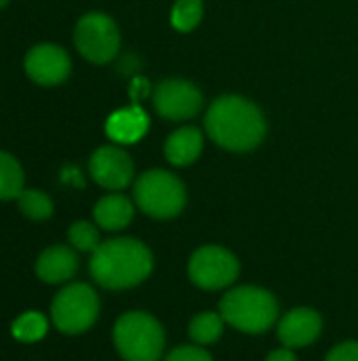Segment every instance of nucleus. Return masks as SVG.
I'll return each instance as SVG.
<instances>
[{
	"mask_svg": "<svg viewBox=\"0 0 358 361\" xmlns=\"http://www.w3.org/2000/svg\"><path fill=\"white\" fill-rule=\"evenodd\" d=\"M23 192V169L19 161L0 150V201L17 199Z\"/></svg>",
	"mask_w": 358,
	"mask_h": 361,
	"instance_id": "18",
	"label": "nucleus"
},
{
	"mask_svg": "<svg viewBox=\"0 0 358 361\" xmlns=\"http://www.w3.org/2000/svg\"><path fill=\"white\" fill-rule=\"evenodd\" d=\"M219 313L228 326L245 334H264L279 317V302L264 288L241 286L219 300Z\"/></svg>",
	"mask_w": 358,
	"mask_h": 361,
	"instance_id": "3",
	"label": "nucleus"
},
{
	"mask_svg": "<svg viewBox=\"0 0 358 361\" xmlns=\"http://www.w3.org/2000/svg\"><path fill=\"white\" fill-rule=\"evenodd\" d=\"M91 178L106 190H122L133 180V161L118 146H101L89 161Z\"/></svg>",
	"mask_w": 358,
	"mask_h": 361,
	"instance_id": "11",
	"label": "nucleus"
},
{
	"mask_svg": "<svg viewBox=\"0 0 358 361\" xmlns=\"http://www.w3.org/2000/svg\"><path fill=\"white\" fill-rule=\"evenodd\" d=\"M266 361H298L295 357V353L291 351V349H287V347H283V349H276V351H272Z\"/></svg>",
	"mask_w": 358,
	"mask_h": 361,
	"instance_id": "25",
	"label": "nucleus"
},
{
	"mask_svg": "<svg viewBox=\"0 0 358 361\" xmlns=\"http://www.w3.org/2000/svg\"><path fill=\"white\" fill-rule=\"evenodd\" d=\"M46 330H49V322L42 313L38 311H25L21 313L13 326H11V332L17 341L21 343H36L40 338L46 336Z\"/></svg>",
	"mask_w": 358,
	"mask_h": 361,
	"instance_id": "20",
	"label": "nucleus"
},
{
	"mask_svg": "<svg viewBox=\"0 0 358 361\" xmlns=\"http://www.w3.org/2000/svg\"><path fill=\"white\" fill-rule=\"evenodd\" d=\"M203 0H177L171 11V23L179 32H190L200 23Z\"/></svg>",
	"mask_w": 358,
	"mask_h": 361,
	"instance_id": "21",
	"label": "nucleus"
},
{
	"mask_svg": "<svg viewBox=\"0 0 358 361\" xmlns=\"http://www.w3.org/2000/svg\"><path fill=\"white\" fill-rule=\"evenodd\" d=\"M148 131V116L139 106L114 112L106 123V133L118 144H135Z\"/></svg>",
	"mask_w": 358,
	"mask_h": 361,
	"instance_id": "14",
	"label": "nucleus"
},
{
	"mask_svg": "<svg viewBox=\"0 0 358 361\" xmlns=\"http://www.w3.org/2000/svg\"><path fill=\"white\" fill-rule=\"evenodd\" d=\"M224 317L222 313H213V311H205L198 313L192 322H190V338L194 341V345H213L215 341H219L222 332H224Z\"/></svg>",
	"mask_w": 358,
	"mask_h": 361,
	"instance_id": "17",
	"label": "nucleus"
},
{
	"mask_svg": "<svg viewBox=\"0 0 358 361\" xmlns=\"http://www.w3.org/2000/svg\"><path fill=\"white\" fill-rule=\"evenodd\" d=\"M205 127L215 144L232 152H249L266 135L260 108L238 95L217 97L207 110Z\"/></svg>",
	"mask_w": 358,
	"mask_h": 361,
	"instance_id": "2",
	"label": "nucleus"
},
{
	"mask_svg": "<svg viewBox=\"0 0 358 361\" xmlns=\"http://www.w3.org/2000/svg\"><path fill=\"white\" fill-rule=\"evenodd\" d=\"M154 269V256L137 239L116 237L103 241L89 262L91 277L106 290H129L143 283Z\"/></svg>",
	"mask_w": 358,
	"mask_h": 361,
	"instance_id": "1",
	"label": "nucleus"
},
{
	"mask_svg": "<svg viewBox=\"0 0 358 361\" xmlns=\"http://www.w3.org/2000/svg\"><path fill=\"white\" fill-rule=\"evenodd\" d=\"M133 214H135V207H133V201L127 199L124 195H108V197H101L93 209V218H95V224L103 231H122L124 226L131 224L133 220Z\"/></svg>",
	"mask_w": 358,
	"mask_h": 361,
	"instance_id": "15",
	"label": "nucleus"
},
{
	"mask_svg": "<svg viewBox=\"0 0 358 361\" xmlns=\"http://www.w3.org/2000/svg\"><path fill=\"white\" fill-rule=\"evenodd\" d=\"M97 317L99 296L89 283H68L51 302V322L61 334L68 336L91 330Z\"/></svg>",
	"mask_w": 358,
	"mask_h": 361,
	"instance_id": "6",
	"label": "nucleus"
},
{
	"mask_svg": "<svg viewBox=\"0 0 358 361\" xmlns=\"http://www.w3.org/2000/svg\"><path fill=\"white\" fill-rule=\"evenodd\" d=\"M68 241H70V245L74 250H78V252H91V254L101 245L97 226L91 224V222H84V220H78V222H74L70 226Z\"/></svg>",
	"mask_w": 358,
	"mask_h": 361,
	"instance_id": "22",
	"label": "nucleus"
},
{
	"mask_svg": "<svg viewBox=\"0 0 358 361\" xmlns=\"http://www.w3.org/2000/svg\"><path fill=\"white\" fill-rule=\"evenodd\" d=\"M17 205H19V212L34 222H42L53 216L51 197L36 188H23V192L17 197Z\"/></svg>",
	"mask_w": 358,
	"mask_h": 361,
	"instance_id": "19",
	"label": "nucleus"
},
{
	"mask_svg": "<svg viewBox=\"0 0 358 361\" xmlns=\"http://www.w3.org/2000/svg\"><path fill=\"white\" fill-rule=\"evenodd\" d=\"M137 207L156 220L175 218L186 205V188L177 176L165 169H150L141 173L133 186Z\"/></svg>",
	"mask_w": 358,
	"mask_h": 361,
	"instance_id": "5",
	"label": "nucleus"
},
{
	"mask_svg": "<svg viewBox=\"0 0 358 361\" xmlns=\"http://www.w3.org/2000/svg\"><path fill=\"white\" fill-rule=\"evenodd\" d=\"M323 330V319L314 309L298 307L289 311L279 324V341L287 349H300L312 345Z\"/></svg>",
	"mask_w": 358,
	"mask_h": 361,
	"instance_id": "12",
	"label": "nucleus"
},
{
	"mask_svg": "<svg viewBox=\"0 0 358 361\" xmlns=\"http://www.w3.org/2000/svg\"><path fill=\"white\" fill-rule=\"evenodd\" d=\"M34 271H36V277L49 286L68 283L78 271L76 250L68 245H51L44 252H40V256L36 258Z\"/></svg>",
	"mask_w": 358,
	"mask_h": 361,
	"instance_id": "13",
	"label": "nucleus"
},
{
	"mask_svg": "<svg viewBox=\"0 0 358 361\" xmlns=\"http://www.w3.org/2000/svg\"><path fill=\"white\" fill-rule=\"evenodd\" d=\"M114 347L124 361H160L165 351L162 326L143 311H129L114 324Z\"/></svg>",
	"mask_w": 358,
	"mask_h": 361,
	"instance_id": "4",
	"label": "nucleus"
},
{
	"mask_svg": "<svg viewBox=\"0 0 358 361\" xmlns=\"http://www.w3.org/2000/svg\"><path fill=\"white\" fill-rule=\"evenodd\" d=\"M203 150V133L196 127H184L171 133V137L165 144V157L169 163L184 167L198 159Z\"/></svg>",
	"mask_w": 358,
	"mask_h": 361,
	"instance_id": "16",
	"label": "nucleus"
},
{
	"mask_svg": "<svg viewBox=\"0 0 358 361\" xmlns=\"http://www.w3.org/2000/svg\"><path fill=\"white\" fill-rule=\"evenodd\" d=\"M74 42L78 53L91 63H108L118 53L120 32L106 13H87L76 23Z\"/></svg>",
	"mask_w": 358,
	"mask_h": 361,
	"instance_id": "7",
	"label": "nucleus"
},
{
	"mask_svg": "<svg viewBox=\"0 0 358 361\" xmlns=\"http://www.w3.org/2000/svg\"><path fill=\"white\" fill-rule=\"evenodd\" d=\"M154 108L167 121H186L200 112L203 95L188 80H162L154 91Z\"/></svg>",
	"mask_w": 358,
	"mask_h": 361,
	"instance_id": "9",
	"label": "nucleus"
},
{
	"mask_svg": "<svg viewBox=\"0 0 358 361\" xmlns=\"http://www.w3.org/2000/svg\"><path fill=\"white\" fill-rule=\"evenodd\" d=\"M6 2H8V0H0V8H2V6H6Z\"/></svg>",
	"mask_w": 358,
	"mask_h": 361,
	"instance_id": "26",
	"label": "nucleus"
},
{
	"mask_svg": "<svg viewBox=\"0 0 358 361\" xmlns=\"http://www.w3.org/2000/svg\"><path fill=\"white\" fill-rule=\"evenodd\" d=\"M23 68L34 82L55 87L70 76L72 61L70 55L57 44H36L27 51Z\"/></svg>",
	"mask_w": 358,
	"mask_h": 361,
	"instance_id": "10",
	"label": "nucleus"
},
{
	"mask_svg": "<svg viewBox=\"0 0 358 361\" xmlns=\"http://www.w3.org/2000/svg\"><path fill=\"white\" fill-rule=\"evenodd\" d=\"M188 273L194 286L203 290H222L236 281L241 273L238 258L219 245H205L194 252L188 264Z\"/></svg>",
	"mask_w": 358,
	"mask_h": 361,
	"instance_id": "8",
	"label": "nucleus"
},
{
	"mask_svg": "<svg viewBox=\"0 0 358 361\" xmlns=\"http://www.w3.org/2000/svg\"><path fill=\"white\" fill-rule=\"evenodd\" d=\"M325 361H358V343H342L333 347Z\"/></svg>",
	"mask_w": 358,
	"mask_h": 361,
	"instance_id": "24",
	"label": "nucleus"
},
{
	"mask_svg": "<svg viewBox=\"0 0 358 361\" xmlns=\"http://www.w3.org/2000/svg\"><path fill=\"white\" fill-rule=\"evenodd\" d=\"M165 361H213V357L200 345H181L175 347Z\"/></svg>",
	"mask_w": 358,
	"mask_h": 361,
	"instance_id": "23",
	"label": "nucleus"
}]
</instances>
